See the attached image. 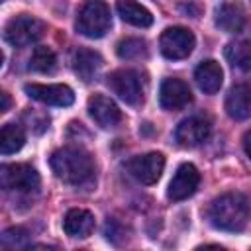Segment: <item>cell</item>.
Masks as SVG:
<instances>
[{
    "instance_id": "2e32d148",
    "label": "cell",
    "mask_w": 251,
    "mask_h": 251,
    "mask_svg": "<svg viewBox=\"0 0 251 251\" xmlns=\"http://www.w3.org/2000/svg\"><path fill=\"white\" fill-rule=\"evenodd\" d=\"M226 112L233 120L251 118V86L249 84H237L229 90L226 98Z\"/></svg>"
},
{
    "instance_id": "ffe728a7",
    "label": "cell",
    "mask_w": 251,
    "mask_h": 251,
    "mask_svg": "<svg viewBox=\"0 0 251 251\" xmlns=\"http://www.w3.org/2000/svg\"><path fill=\"white\" fill-rule=\"evenodd\" d=\"M25 143V131L18 124H4L0 131V153L10 155L24 147Z\"/></svg>"
},
{
    "instance_id": "d4e9b609",
    "label": "cell",
    "mask_w": 251,
    "mask_h": 251,
    "mask_svg": "<svg viewBox=\"0 0 251 251\" xmlns=\"http://www.w3.org/2000/svg\"><path fill=\"white\" fill-rule=\"evenodd\" d=\"M243 147H245V153H247V157L251 159V129L243 135Z\"/></svg>"
},
{
    "instance_id": "9c48e42d",
    "label": "cell",
    "mask_w": 251,
    "mask_h": 251,
    "mask_svg": "<svg viewBox=\"0 0 251 251\" xmlns=\"http://www.w3.org/2000/svg\"><path fill=\"white\" fill-rule=\"evenodd\" d=\"M212 133V122L208 116H190L182 120L175 129V141L180 147H196L204 143Z\"/></svg>"
},
{
    "instance_id": "30bf717a",
    "label": "cell",
    "mask_w": 251,
    "mask_h": 251,
    "mask_svg": "<svg viewBox=\"0 0 251 251\" xmlns=\"http://www.w3.org/2000/svg\"><path fill=\"white\" fill-rule=\"evenodd\" d=\"M25 94L31 100H37L47 106H71L75 102V92L67 84H25Z\"/></svg>"
},
{
    "instance_id": "7c38bea8",
    "label": "cell",
    "mask_w": 251,
    "mask_h": 251,
    "mask_svg": "<svg viewBox=\"0 0 251 251\" xmlns=\"http://www.w3.org/2000/svg\"><path fill=\"white\" fill-rule=\"evenodd\" d=\"M159 102L163 110L175 112L192 102V92L186 82L180 78H165L159 88Z\"/></svg>"
},
{
    "instance_id": "e0dca14e",
    "label": "cell",
    "mask_w": 251,
    "mask_h": 251,
    "mask_svg": "<svg viewBox=\"0 0 251 251\" xmlns=\"http://www.w3.org/2000/svg\"><path fill=\"white\" fill-rule=\"evenodd\" d=\"M73 71L78 75V78H82L84 82L92 80L96 76V73L100 71L102 67V57L100 53L92 51V49H86V47H80L73 53Z\"/></svg>"
},
{
    "instance_id": "7a4b0ae2",
    "label": "cell",
    "mask_w": 251,
    "mask_h": 251,
    "mask_svg": "<svg viewBox=\"0 0 251 251\" xmlns=\"http://www.w3.org/2000/svg\"><path fill=\"white\" fill-rule=\"evenodd\" d=\"M208 222L222 231H241L249 218L247 198L239 192H227L214 198L206 210Z\"/></svg>"
},
{
    "instance_id": "d6986e66",
    "label": "cell",
    "mask_w": 251,
    "mask_h": 251,
    "mask_svg": "<svg viewBox=\"0 0 251 251\" xmlns=\"http://www.w3.org/2000/svg\"><path fill=\"white\" fill-rule=\"evenodd\" d=\"M116 10L120 14V18L131 25H137V27H149L153 24V16L151 12L141 6L139 2L135 0H118L116 2Z\"/></svg>"
},
{
    "instance_id": "5b68a950",
    "label": "cell",
    "mask_w": 251,
    "mask_h": 251,
    "mask_svg": "<svg viewBox=\"0 0 251 251\" xmlns=\"http://www.w3.org/2000/svg\"><path fill=\"white\" fill-rule=\"evenodd\" d=\"M39 173L27 163H12L2 165L0 169V184L4 190L16 192H35L39 188Z\"/></svg>"
},
{
    "instance_id": "5bb4252c",
    "label": "cell",
    "mask_w": 251,
    "mask_h": 251,
    "mask_svg": "<svg viewBox=\"0 0 251 251\" xmlns=\"http://www.w3.org/2000/svg\"><path fill=\"white\" fill-rule=\"evenodd\" d=\"M63 229L69 237H88L94 229V214L82 208H73L65 214Z\"/></svg>"
},
{
    "instance_id": "3957f363",
    "label": "cell",
    "mask_w": 251,
    "mask_h": 251,
    "mask_svg": "<svg viewBox=\"0 0 251 251\" xmlns=\"http://www.w3.org/2000/svg\"><path fill=\"white\" fill-rule=\"evenodd\" d=\"M112 25L110 8L102 0H86L76 16V31L84 37L98 39L106 35Z\"/></svg>"
},
{
    "instance_id": "8992f818",
    "label": "cell",
    "mask_w": 251,
    "mask_h": 251,
    "mask_svg": "<svg viewBox=\"0 0 251 251\" xmlns=\"http://www.w3.org/2000/svg\"><path fill=\"white\" fill-rule=\"evenodd\" d=\"M108 86L114 94H118L126 104L139 106L143 102V82L137 71L118 69L108 75Z\"/></svg>"
},
{
    "instance_id": "ba28073f",
    "label": "cell",
    "mask_w": 251,
    "mask_h": 251,
    "mask_svg": "<svg viewBox=\"0 0 251 251\" xmlns=\"http://www.w3.org/2000/svg\"><path fill=\"white\" fill-rule=\"evenodd\" d=\"M127 173L141 184H153L161 178V173L165 169V157L157 151L135 155L126 163Z\"/></svg>"
},
{
    "instance_id": "52a82bcc",
    "label": "cell",
    "mask_w": 251,
    "mask_h": 251,
    "mask_svg": "<svg viewBox=\"0 0 251 251\" xmlns=\"http://www.w3.org/2000/svg\"><path fill=\"white\" fill-rule=\"evenodd\" d=\"M194 43H196V39H194V33L190 29L180 27V25H173L161 33L159 49L167 59L178 61V59H186L192 53Z\"/></svg>"
},
{
    "instance_id": "603a6c76",
    "label": "cell",
    "mask_w": 251,
    "mask_h": 251,
    "mask_svg": "<svg viewBox=\"0 0 251 251\" xmlns=\"http://www.w3.org/2000/svg\"><path fill=\"white\" fill-rule=\"evenodd\" d=\"M116 53H118L120 59H126V61L141 59V57L147 55V43L143 39H139V37H126V39H122L118 43Z\"/></svg>"
},
{
    "instance_id": "44dd1931",
    "label": "cell",
    "mask_w": 251,
    "mask_h": 251,
    "mask_svg": "<svg viewBox=\"0 0 251 251\" xmlns=\"http://www.w3.org/2000/svg\"><path fill=\"white\" fill-rule=\"evenodd\" d=\"M226 59L231 67L241 71H251V41H233L226 47Z\"/></svg>"
},
{
    "instance_id": "9a60e30c",
    "label": "cell",
    "mask_w": 251,
    "mask_h": 251,
    "mask_svg": "<svg viewBox=\"0 0 251 251\" xmlns=\"http://www.w3.org/2000/svg\"><path fill=\"white\" fill-rule=\"evenodd\" d=\"M194 80L202 92L216 94L222 86V80H224V73H222L220 63H216L212 59L202 61L194 71Z\"/></svg>"
},
{
    "instance_id": "484cf974",
    "label": "cell",
    "mask_w": 251,
    "mask_h": 251,
    "mask_svg": "<svg viewBox=\"0 0 251 251\" xmlns=\"http://www.w3.org/2000/svg\"><path fill=\"white\" fill-rule=\"evenodd\" d=\"M0 98H2V106H0V112H8L10 110V96L6 92H0Z\"/></svg>"
},
{
    "instance_id": "277c9868",
    "label": "cell",
    "mask_w": 251,
    "mask_h": 251,
    "mask_svg": "<svg viewBox=\"0 0 251 251\" xmlns=\"http://www.w3.org/2000/svg\"><path fill=\"white\" fill-rule=\"evenodd\" d=\"M45 33V24L29 14L14 16L6 27H4V39L14 47H25L29 43H35Z\"/></svg>"
},
{
    "instance_id": "ac0fdd59",
    "label": "cell",
    "mask_w": 251,
    "mask_h": 251,
    "mask_svg": "<svg viewBox=\"0 0 251 251\" xmlns=\"http://www.w3.org/2000/svg\"><path fill=\"white\" fill-rule=\"evenodd\" d=\"M216 25L227 33L241 31V27L245 25V14H243L241 6L231 4V2L218 6L216 8Z\"/></svg>"
},
{
    "instance_id": "4fadbf2b",
    "label": "cell",
    "mask_w": 251,
    "mask_h": 251,
    "mask_svg": "<svg viewBox=\"0 0 251 251\" xmlns=\"http://www.w3.org/2000/svg\"><path fill=\"white\" fill-rule=\"evenodd\" d=\"M88 114L104 129L116 127L120 124V120H122V112L116 106V102L110 100L104 94H94V96L88 98Z\"/></svg>"
},
{
    "instance_id": "7402d4cb",
    "label": "cell",
    "mask_w": 251,
    "mask_h": 251,
    "mask_svg": "<svg viewBox=\"0 0 251 251\" xmlns=\"http://www.w3.org/2000/svg\"><path fill=\"white\" fill-rule=\"evenodd\" d=\"M55 65H57V57L49 47L39 45L33 49V53L29 57V69H33L37 73H51V71H55Z\"/></svg>"
},
{
    "instance_id": "6da1fadb",
    "label": "cell",
    "mask_w": 251,
    "mask_h": 251,
    "mask_svg": "<svg viewBox=\"0 0 251 251\" xmlns=\"http://www.w3.org/2000/svg\"><path fill=\"white\" fill-rule=\"evenodd\" d=\"M55 176L73 186H84L94 180V161L80 147H61L49 159Z\"/></svg>"
},
{
    "instance_id": "8fae6325",
    "label": "cell",
    "mask_w": 251,
    "mask_h": 251,
    "mask_svg": "<svg viewBox=\"0 0 251 251\" xmlns=\"http://www.w3.org/2000/svg\"><path fill=\"white\" fill-rule=\"evenodd\" d=\"M198 184H200V173H198V169L192 163H182L176 169V173L171 178V182H169L167 196L173 202L186 200L188 196H192L196 192Z\"/></svg>"
},
{
    "instance_id": "cb8c5ba5",
    "label": "cell",
    "mask_w": 251,
    "mask_h": 251,
    "mask_svg": "<svg viewBox=\"0 0 251 251\" xmlns=\"http://www.w3.org/2000/svg\"><path fill=\"white\" fill-rule=\"evenodd\" d=\"M29 241V233L24 227H10L2 233V245L8 249H16V247H25Z\"/></svg>"
}]
</instances>
